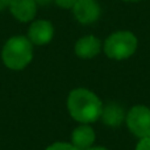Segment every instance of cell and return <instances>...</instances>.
<instances>
[{
    "mask_svg": "<svg viewBox=\"0 0 150 150\" xmlns=\"http://www.w3.org/2000/svg\"><path fill=\"white\" fill-rule=\"evenodd\" d=\"M127 125L137 137H150V108L145 105L133 107L127 116Z\"/></svg>",
    "mask_w": 150,
    "mask_h": 150,
    "instance_id": "obj_4",
    "label": "cell"
},
{
    "mask_svg": "<svg viewBox=\"0 0 150 150\" xmlns=\"http://www.w3.org/2000/svg\"><path fill=\"white\" fill-rule=\"evenodd\" d=\"M136 150H150V137L141 138V141L138 142Z\"/></svg>",
    "mask_w": 150,
    "mask_h": 150,
    "instance_id": "obj_13",
    "label": "cell"
},
{
    "mask_svg": "<svg viewBox=\"0 0 150 150\" xmlns=\"http://www.w3.org/2000/svg\"><path fill=\"white\" fill-rule=\"evenodd\" d=\"M34 1L37 3V4H41V5H46V4H49L52 0H34Z\"/></svg>",
    "mask_w": 150,
    "mask_h": 150,
    "instance_id": "obj_15",
    "label": "cell"
},
{
    "mask_svg": "<svg viewBox=\"0 0 150 150\" xmlns=\"http://www.w3.org/2000/svg\"><path fill=\"white\" fill-rule=\"evenodd\" d=\"M71 138H73V145L75 148L79 150H86L91 148L92 144L95 142V133L92 128H90L88 125H82L74 130Z\"/></svg>",
    "mask_w": 150,
    "mask_h": 150,
    "instance_id": "obj_9",
    "label": "cell"
},
{
    "mask_svg": "<svg viewBox=\"0 0 150 150\" xmlns=\"http://www.w3.org/2000/svg\"><path fill=\"white\" fill-rule=\"evenodd\" d=\"M100 40L96 38L95 36H86L78 40L75 44V54L83 59H90L100 53Z\"/></svg>",
    "mask_w": 150,
    "mask_h": 150,
    "instance_id": "obj_7",
    "label": "cell"
},
{
    "mask_svg": "<svg viewBox=\"0 0 150 150\" xmlns=\"http://www.w3.org/2000/svg\"><path fill=\"white\" fill-rule=\"evenodd\" d=\"M67 108L73 119L83 124L96 121L103 111L99 98L86 88H76L71 91L67 99Z\"/></svg>",
    "mask_w": 150,
    "mask_h": 150,
    "instance_id": "obj_1",
    "label": "cell"
},
{
    "mask_svg": "<svg viewBox=\"0 0 150 150\" xmlns=\"http://www.w3.org/2000/svg\"><path fill=\"white\" fill-rule=\"evenodd\" d=\"M46 150H79L75 148L73 144H66V142H55L53 145H50Z\"/></svg>",
    "mask_w": 150,
    "mask_h": 150,
    "instance_id": "obj_11",
    "label": "cell"
},
{
    "mask_svg": "<svg viewBox=\"0 0 150 150\" xmlns=\"http://www.w3.org/2000/svg\"><path fill=\"white\" fill-rule=\"evenodd\" d=\"M125 1H140V0H125Z\"/></svg>",
    "mask_w": 150,
    "mask_h": 150,
    "instance_id": "obj_17",
    "label": "cell"
},
{
    "mask_svg": "<svg viewBox=\"0 0 150 150\" xmlns=\"http://www.w3.org/2000/svg\"><path fill=\"white\" fill-rule=\"evenodd\" d=\"M71 9L75 18L82 24H92L100 16V5L96 0H76Z\"/></svg>",
    "mask_w": 150,
    "mask_h": 150,
    "instance_id": "obj_5",
    "label": "cell"
},
{
    "mask_svg": "<svg viewBox=\"0 0 150 150\" xmlns=\"http://www.w3.org/2000/svg\"><path fill=\"white\" fill-rule=\"evenodd\" d=\"M57 3V5H59L61 8H65V9H70L74 7V4L76 3V0H54Z\"/></svg>",
    "mask_w": 150,
    "mask_h": 150,
    "instance_id": "obj_12",
    "label": "cell"
},
{
    "mask_svg": "<svg viewBox=\"0 0 150 150\" xmlns=\"http://www.w3.org/2000/svg\"><path fill=\"white\" fill-rule=\"evenodd\" d=\"M100 117L103 119L104 124L109 127H117L124 121V109L119 104L111 103L103 108Z\"/></svg>",
    "mask_w": 150,
    "mask_h": 150,
    "instance_id": "obj_10",
    "label": "cell"
},
{
    "mask_svg": "<svg viewBox=\"0 0 150 150\" xmlns=\"http://www.w3.org/2000/svg\"><path fill=\"white\" fill-rule=\"evenodd\" d=\"M11 3H12V0H0V11H3L7 7H9Z\"/></svg>",
    "mask_w": 150,
    "mask_h": 150,
    "instance_id": "obj_14",
    "label": "cell"
},
{
    "mask_svg": "<svg viewBox=\"0 0 150 150\" xmlns=\"http://www.w3.org/2000/svg\"><path fill=\"white\" fill-rule=\"evenodd\" d=\"M3 62L12 70H21L33 58V47L29 38L23 36L12 37L5 42L3 47Z\"/></svg>",
    "mask_w": 150,
    "mask_h": 150,
    "instance_id": "obj_2",
    "label": "cell"
},
{
    "mask_svg": "<svg viewBox=\"0 0 150 150\" xmlns=\"http://www.w3.org/2000/svg\"><path fill=\"white\" fill-rule=\"evenodd\" d=\"M137 38L128 30H120L111 34L104 42V52L111 59H127L134 54Z\"/></svg>",
    "mask_w": 150,
    "mask_h": 150,
    "instance_id": "obj_3",
    "label": "cell"
},
{
    "mask_svg": "<svg viewBox=\"0 0 150 150\" xmlns=\"http://www.w3.org/2000/svg\"><path fill=\"white\" fill-rule=\"evenodd\" d=\"M53 34H54V28L46 20H40L33 23L28 32L29 41L36 45H45L50 42L53 38Z\"/></svg>",
    "mask_w": 150,
    "mask_h": 150,
    "instance_id": "obj_6",
    "label": "cell"
},
{
    "mask_svg": "<svg viewBox=\"0 0 150 150\" xmlns=\"http://www.w3.org/2000/svg\"><path fill=\"white\" fill-rule=\"evenodd\" d=\"M11 12L17 20L26 23L34 18L37 12V3L34 0H12Z\"/></svg>",
    "mask_w": 150,
    "mask_h": 150,
    "instance_id": "obj_8",
    "label": "cell"
},
{
    "mask_svg": "<svg viewBox=\"0 0 150 150\" xmlns=\"http://www.w3.org/2000/svg\"><path fill=\"white\" fill-rule=\"evenodd\" d=\"M86 150H108V149L101 148V146H96V148H88V149H86Z\"/></svg>",
    "mask_w": 150,
    "mask_h": 150,
    "instance_id": "obj_16",
    "label": "cell"
}]
</instances>
